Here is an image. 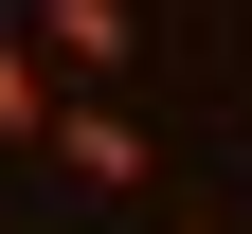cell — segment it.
<instances>
[{"instance_id": "cell-4", "label": "cell", "mask_w": 252, "mask_h": 234, "mask_svg": "<svg viewBox=\"0 0 252 234\" xmlns=\"http://www.w3.org/2000/svg\"><path fill=\"white\" fill-rule=\"evenodd\" d=\"M162 234H234V216H162Z\"/></svg>"}, {"instance_id": "cell-3", "label": "cell", "mask_w": 252, "mask_h": 234, "mask_svg": "<svg viewBox=\"0 0 252 234\" xmlns=\"http://www.w3.org/2000/svg\"><path fill=\"white\" fill-rule=\"evenodd\" d=\"M54 126H72V72H54V54L18 36V0H0V144H18V162H54Z\"/></svg>"}, {"instance_id": "cell-1", "label": "cell", "mask_w": 252, "mask_h": 234, "mask_svg": "<svg viewBox=\"0 0 252 234\" xmlns=\"http://www.w3.org/2000/svg\"><path fill=\"white\" fill-rule=\"evenodd\" d=\"M54 180H90V198H162L144 108H126V90H72V126H54Z\"/></svg>"}, {"instance_id": "cell-2", "label": "cell", "mask_w": 252, "mask_h": 234, "mask_svg": "<svg viewBox=\"0 0 252 234\" xmlns=\"http://www.w3.org/2000/svg\"><path fill=\"white\" fill-rule=\"evenodd\" d=\"M18 36H36L54 72H72V90H126V54H144V18H126V0H18Z\"/></svg>"}]
</instances>
